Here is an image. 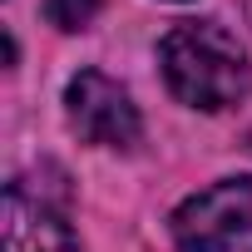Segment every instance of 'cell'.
Wrapping results in <instances>:
<instances>
[{"label":"cell","instance_id":"6da1fadb","mask_svg":"<svg viewBox=\"0 0 252 252\" xmlns=\"http://www.w3.org/2000/svg\"><path fill=\"white\" fill-rule=\"evenodd\" d=\"M158 64H163L168 89L188 109H203V114L232 109L252 89L247 50L222 25H213V20H183V25H173L163 35V45H158Z\"/></svg>","mask_w":252,"mask_h":252},{"label":"cell","instance_id":"7a4b0ae2","mask_svg":"<svg viewBox=\"0 0 252 252\" xmlns=\"http://www.w3.org/2000/svg\"><path fill=\"white\" fill-rule=\"evenodd\" d=\"M178 252H252V178H222L173 213Z\"/></svg>","mask_w":252,"mask_h":252},{"label":"cell","instance_id":"3957f363","mask_svg":"<svg viewBox=\"0 0 252 252\" xmlns=\"http://www.w3.org/2000/svg\"><path fill=\"white\" fill-rule=\"evenodd\" d=\"M64 114L74 124V134L84 144H99V149H134L139 134H144V119L129 99V89L114 84L109 74L99 69H79L64 89Z\"/></svg>","mask_w":252,"mask_h":252},{"label":"cell","instance_id":"277c9868","mask_svg":"<svg viewBox=\"0 0 252 252\" xmlns=\"http://www.w3.org/2000/svg\"><path fill=\"white\" fill-rule=\"evenodd\" d=\"M0 242L5 252H79L74 227L64 222V213L30 188V178H15L5 188V203H0Z\"/></svg>","mask_w":252,"mask_h":252},{"label":"cell","instance_id":"5b68a950","mask_svg":"<svg viewBox=\"0 0 252 252\" xmlns=\"http://www.w3.org/2000/svg\"><path fill=\"white\" fill-rule=\"evenodd\" d=\"M99 5H104V0H45V15L60 30H84L99 15Z\"/></svg>","mask_w":252,"mask_h":252}]
</instances>
